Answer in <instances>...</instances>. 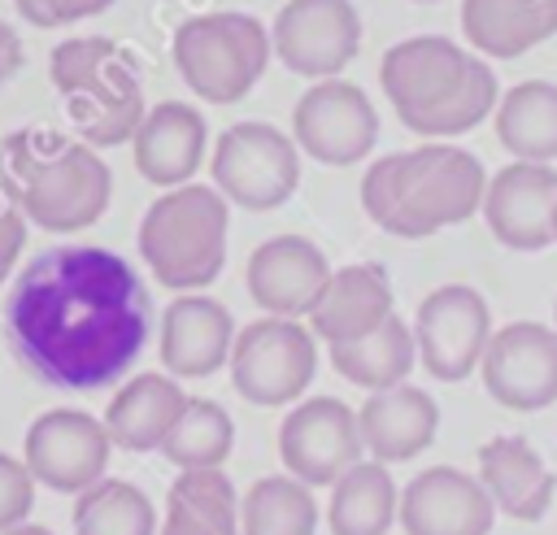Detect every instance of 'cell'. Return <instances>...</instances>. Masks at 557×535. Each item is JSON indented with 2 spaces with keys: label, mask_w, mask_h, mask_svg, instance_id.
Listing matches in <instances>:
<instances>
[{
  "label": "cell",
  "mask_w": 557,
  "mask_h": 535,
  "mask_svg": "<svg viewBox=\"0 0 557 535\" xmlns=\"http://www.w3.org/2000/svg\"><path fill=\"white\" fill-rule=\"evenodd\" d=\"M152 300L139 270L113 248L61 244L30 257L4 300L13 357L48 387L96 391L144 352Z\"/></svg>",
  "instance_id": "1"
},
{
  "label": "cell",
  "mask_w": 557,
  "mask_h": 535,
  "mask_svg": "<svg viewBox=\"0 0 557 535\" xmlns=\"http://www.w3.org/2000/svg\"><path fill=\"white\" fill-rule=\"evenodd\" d=\"M487 170L474 152L431 139L409 152L370 161L361 178L366 217L396 239H426L483 209Z\"/></svg>",
  "instance_id": "2"
},
{
  "label": "cell",
  "mask_w": 557,
  "mask_h": 535,
  "mask_svg": "<svg viewBox=\"0 0 557 535\" xmlns=\"http://www.w3.org/2000/svg\"><path fill=\"white\" fill-rule=\"evenodd\" d=\"M0 196L30 226L70 235L104 217L113 174L91 144L48 126H22L0 144Z\"/></svg>",
  "instance_id": "3"
},
{
  "label": "cell",
  "mask_w": 557,
  "mask_h": 535,
  "mask_svg": "<svg viewBox=\"0 0 557 535\" xmlns=\"http://www.w3.org/2000/svg\"><path fill=\"white\" fill-rule=\"evenodd\" d=\"M48 78L74 122L78 139L91 148L131 144L148 104L139 61L109 35H74L52 48Z\"/></svg>",
  "instance_id": "4"
},
{
  "label": "cell",
  "mask_w": 557,
  "mask_h": 535,
  "mask_svg": "<svg viewBox=\"0 0 557 535\" xmlns=\"http://www.w3.org/2000/svg\"><path fill=\"white\" fill-rule=\"evenodd\" d=\"M231 200L209 183H183L157 196L139 217V257L170 291H205L226 265Z\"/></svg>",
  "instance_id": "5"
},
{
  "label": "cell",
  "mask_w": 557,
  "mask_h": 535,
  "mask_svg": "<svg viewBox=\"0 0 557 535\" xmlns=\"http://www.w3.org/2000/svg\"><path fill=\"white\" fill-rule=\"evenodd\" d=\"M170 52L187 91H196L209 104H235L261 83L274 57V43L261 17L239 9H218V13L187 17L174 30Z\"/></svg>",
  "instance_id": "6"
},
{
  "label": "cell",
  "mask_w": 557,
  "mask_h": 535,
  "mask_svg": "<svg viewBox=\"0 0 557 535\" xmlns=\"http://www.w3.org/2000/svg\"><path fill=\"white\" fill-rule=\"evenodd\" d=\"M226 370H231V387L248 405L257 409L296 405L318 374V335L296 318L265 313L235 331Z\"/></svg>",
  "instance_id": "7"
},
{
  "label": "cell",
  "mask_w": 557,
  "mask_h": 535,
  "mask_svg": "<svg viewBox=\"0 0 557 535\" xmlns=\"http://www.w3.org/2000/svg\"><path fill=\"white\" fill-rule=\"evenodd\" d=\"M209 174L231 204L248 213H270L287 204L300 187V148L270 122H235L218 135L209 152Z\"/></svg>",
  "instance_id": "8"
},
{
  "label": "cell",
  "mask_w": 557,
  "mask_h": 535,
  "mask_svg": "<svg viewBox=\"0 0 557 535\" xmlns=\"http://www.w3.org/2000/svg\"><path fill=\"white\" fill-rule=\"evenodd\" d=\"M470 70H474V52H466L448 35H413L383 52L379 83L400 126H409L413 135H431V126L444 117L453 96L466 87Z\"/></svg>",
  "instance_id": "9"
},
{
  "label": "cell",
  "mask_w": 557,
  "mask_h": 535,
  "mask_svg": "<svg viewBox=\"0 0 557 535\" xmlns=\"http://www.w3.org/2000/svg\"><path fill=\"white\" fill-rule=\"evenodd\" d=\"M418 361L440 383H461L479 370L492 339V309L466 283H444L418 300L413 313Z\"/></svg>",
  "instance_id": "10"
},
{
  "label": "cell",
  "mask_w": 557,
  "mask_h": 535,
  "mask_svg": "<svg viewBox=\"0 0 557 535\" xmlns=\"http://www.w3.org/2000/svg\"><path fill=\"white\" fill-rule=\"evenodd\" d=\"M292 139L318 165H357L379 144L374 100L348 78H322L296 100Z\"/></svg>",
  "instance_id": "11"
},
{
  "label": "cell",
  "mask_w": 557,
  "mask_h": 535,
  "mask_svg": "<svg viewBox=\"0 0 557 535\" xmlns=\"http://www.w3.org/2000/svg\"><path fill=\"white\" fill-rule=\"evenodd\" d=\"M109 457H113V439L104 422L91 418L87 409H48L26 426L22 439V461L35 474V483L61 496H78L91 483H100Z\"/></svg>",
  "instance_id": "12"
},
{
  "label": "cell",
  "mask_w": 557,
  "mask_h": 535,
  "mask_svg": "<svg viewBox=\"0 0 557 535\" xmlns=\"http://www.w3.org/2000/svg\"><path fill=\"white\" fill-rule=\"evenodd\" d=\"M278 457L287 474L305 487H331L366 457L357 409H348L339 396H313L292 405L278 426Z\"/></svg>",
  "instance_id": "13"
},
{
  "label": "cell",
  "mask_w": 557,
  "mask_h": 535,
  "mask_svg": "<svg viewBox=\"0 0 557 535\" xmlns=\"http://www.w3.org/2000/svg\"><path fill=\"white\" fill-rule=\"evenodd\" d=\"M274 57L300 78H339L361 48V17L352 0H287L270 26Z\"/></svg>",
  "instance_id": "14"
},
{
  "label": "cell",
  "mask_w": 557,
  "mask_h": 535,
  "mask_svg": "<svg viewBox=\"0 0 557 535\" xmlns=\"http://www.w3.org/2000/svg\"><path fill=\"white\" fill-rule=\"evenodd\" d=\"M479 378L483 391L513 413L548 409L557 400V331L544 322H509L492 331Z\"/></svg>",
  "instance_id": "15"
},
{
  "label": "cell",
  "mask_w": 557,
  "mask_h": 535,
  "mask_svg": "<svg viewBox=\"0 0 557 535\" xmlns=\"http://www.w3.org/2000/svg\"><path fill=\"white\" fill-rule=\"evenodd\" d=\"M553 209H557V170L544 161H509L487 178L483 222L496 244L513 252H540L553 244Z\"/></svg>",
  "instance_id": "16"
},
{
  "label": "cell",
  "mask_w": 557,
  "mask_h": 535,
  "mask_svg": "<svg viewBox=\"0 0 557 535\" xmlns=\"http://www.w3.org/2000/svg\"><path fill=\"white\" fill-rule=\"evenodd\" d=\"M248 296L270 318H309L331 283V261L309 235H274L252 248L244 265Z\"/></svg>",
  "instance_id": "17"
},
{
  "label": "cell",
  "mask_w": 557,
  "mask_h": 535,
  "mask_svg": "<svg viewBox=\"0 0 557 535\" xmlns=\"http://www.w3.org/2000/svg\"><path fill=\"white\" fill-rule=\"evenodd\" d=\"M396 522L405 526V535H487L496 522V505L479 474L431 465L405 483Z\"/></svg>",
  "instance_id": "18"
},
{
  "label": "cell",
  "mask_w": 557,
  "mask_h": 535,
  "mask_svg": "<svg viewBox=\"0 0 557 535\" xmlns=\"http://www.w3.org/2000/svg\"><path fill=\"white\" fill-rule=\"evenodd\" d=\"M235 318L205 291H183L161 313V365L174 378H209L231 361Z\"/></svg>",
  "instance_id": "19"
},
{
  "label": "cell",
  "mask_w": 557,
  "mask_h": 535,
  "mask_svg": "<svg viewBox=\"0 0 557 535\" xmlns=\"http://www.w3.org/2000/svg\"><path fill=\"white\" fill-rule=\"evenodd\" d=\"M209 148V126L205 113L187 100H161L144 113L131 152H135V170L152 183V187H183L191 183V174L200 170Z\"/></svg>",
  "instance_id": "20"
},
{
  "label": "cell",
  "mask_w": 557,
  "mask_h": 535,
  "mask_svg": "<svg viewBox=\"0 0 557 535\" xmlns=\"http://www.w3.org/2000/svg\"><path fill=\"white\" fill-rule=\"evenodd\" d=\"M392 304H396V291L387 270L379 261H357V265L331 270V283L309 313V331L326 344H352L379 331L396 313Z\"/></svg>",
  "instance_id": "21"
},
{
  "label": "cell",
  "mask_w": 557,
  "mask_h": 535,
  "mask_svg": "<svg viewBox=\"0 0 557 535\" xmlns=\"http://www.w3.org/2000/svg\"><path fill=\"white\" fill-rule=\"evenodd\" d=\"M357 426H361V444L370 461L396 465V461L418 457L435 439L440 405L431 400V391L413 383H396V387L370 391V400L357 409Z\"/></svg>",
  "instance_id": "22"
},
{
  "label": "cell",
  "mask_w": 557,
  "mask_h": 535,
  "mask_svg": "<svg viewBox=\"0 0 557 535\" xmlns=\"http://www.w3.org/2000/svg\"><path fill=\"white\" fill-rule=\"evenodd\" d=\"M187 405V391L178 387L174 374H161V370H144V374H131L109 409H104V431L113 439V448H126V452H161L170 426L178 422Z\"/></svg>",
  "instance_id": "23"
},
{
  "label": "cell",
  "mask_w": 557,
  "mask_h": 535,
  "mask_svg": "<svg viewBox=\"0 0 557 535\" xmlns=\"http://www.w3.org/2000/svg\"><path fill=\"white\" fill-rule=\"evenodd\" d=\"M479 483L487 487L496 513L518 522H540L553 505V470L522 435H496L479 448Z\"/></svg>",
  "instance_id": "24"
},
{
  "label": "cell",
  "mask_w": 557,
  "mask_h": 535,
  "mask_svg": "<svg viewBox=\"0 0 557 535\" xmlns=\"http://www.w3.org/2000/svg\"><path fill=\"white\" fill-rule=\"evenodd\" d=\"M461 35L487 61H513L557 35V0H461Z\"/></svg>",
  "instance_id": "25"
},
{
  "label": "cell",
  "mask_w": 557,
  "mask_h": 535,
  "mask_svg": "<svg viewBox=\"0 0 557 535\" xmlns=\"http://www.w3.org/2000/svg\"><path fill=\"white\" fill-rule=\"evenodd\" d=\"M496 139L513 161H557V83L522 78L496 100Z\"/></svg>",
  "instance_id": "26"
},
{
  "label": "cell",
  "mask_w": 557,
  "mask_h": 535,
  "mask_svg": "<svg viewBox=\"0 0 557 535\" xmlns=\"http://www.w3.org/2000/svg\"><path fill=\"white\" fill-rule=\"evenodd\" d=\"M161 535H239V492L222 470H178Z\"/></svg>",
  "instance_id": "27"
},
{
  "label": "cell",
  "mask_w": 557,
  "mask_h": 535,
  "mask_svg": "<svg viewBox=\"0 0 557 535\" xmlns=\"http://www.w3.org/2000/svg\"><path fill=\"white\" fill-rule=\"evenodd\" d=\"M400 509V492L383 461H357L331 483L326 526L331 535H387Z\"/></svg>",
  "instance_id": "28"
},
{
  "label": "cell",
  "mask_w": 557,
  "mask_h": 535,
  "mask_svg": "<svg viewBox=\"0 0 557 535\" xmlns=\"http://www.w3.org/2000/svg\"><path fill=\"white\" fill-rule=\"evenodd\" d=\"M413 361H418L413 326L400 322L396 313H392L379 331H370L366 339L331 344V365H335L348 383H357V387H366V391H383V387L405 383L409 370H413Z\"/></svg>",
  "instance_id": "29"
},
{
  "label": "cell",
  "mask_w": 557,
  "mask_h": 535,
  "mask_svg": "<svg viewBox=\"0 0 557 535\" xmlns=\"http://www.w3.org/2000/svg\"><path fill=\"white\" fill-rule=\"evenodd\" d=\"M318 500L292 474H265L239 496V535H313Z\"/></svg>",
  "instance_id": "30"
},
{
  "label": "cell",
  "mask_w": 557,
  "mask_h": 535,
  "mask_svg": "<svg viewBox=\"0 0 557 535\" xmlns=\"http://www.w3.org/2000/svg\"><path fill=\"white\" fill-rule=\"evenodd\" d=\"M235 448V422L218 400L187 396L178 422L170 426L161 457L178 470H222V461Z\"/></svg>",
  "instance_id": "31"
},
{
  "label": "cell",
  "mask_w": 557,
  "mask_h": 535,
  "mask_svg": "<svg viewBox=\"0 0 557 535\" xmlns=\"http://www.w3.org/2000/svg\"><path fill=\"white\" fill-rule=\"evenodd\" d=\"M74 535H157V509L144 487L104 474L74 496Z\"/></svg>",
  "instance_id": "32"
},
{
  "label": "cell",
  "mask_w": 557,
  "mask_h": 535,
  "mask_svg": "<svg viewBox=\"0 0 557 535\" xmlns=\"http://www.w3.org/2000/svg\"><path fill=\"white\" fill-rule=\"evenodd\" d=\"M35 509V474L13 452H0V535L22 526Z\"/></svg>",
  "instance_id": "33"
},
{
  "label": "cell",
  "mask_w": 557,
  "mask_h": 535,
  "mask_svg": "<svg viewBox=\"0 0 557 535\" xmlns=\"http://www.w3.org/2000/svg\"><path fill=\"white\" fill-rule=\"evenodd\" d=\"M17 4V17L30 22V26H70V22H83V17H96L104 13L113 0H13Z\"/></svg>",
  "instance_id": "34"
},
{
  "label": "cell",
  "mask_w": 557,
  "mask_h": 535,
  "mask_svg": "<svg viewBox=\"0 0 557 535\" xmlns=\"http://www.w3.org/2000/svg\"><path fill=\"white\" fill-rule=\"evenodd\" d=\"M26 217H22V209H13L4 196H0V287L9 283V274H13V265H17V257H22V248H26Z\"/></svg>",
  "instance_id": "35"
},
{
  "label": "cell",
  "mask_w": 557,
  "mask_h": 535,
  "mask_svg": "<svg viewBox=\"0 0 557 535\" xmlns=\"http://www.w3.org/2000/svg\"><path fill=\"white\" fill-rule=\"evenodd\" d=\"M26 65V48H22V35L13 22H0V87Z\"/></svg>",
  "instance_id": "36"
},
{
  "label": "cell",
  "mask_w": 557,
  "mask_h": 535,
  "mask_svg": "<svg viewBox=\"0 0 557 535\" xmlns=\"http://www.w3.org/2000/svg\"><path fill=\"white\" fill-rule=\"evenodd\" d=\"M4 535H52L48 526H35V522H22V526H13V531H4Z\"/></svg>",
  "instance_id": "37"
},
{
  "label": "cell",
  "mask_w": 557,
  "mask_h": 535,
  "mask_svg": "<svg viewBox=\"0 0 557 535\" xmlns=\"http://www.w3.org/2000/svg\"><path fill=\"white\" fill-rule=\"evenodd\" d=\"M553 244H557V209H553Z\"/></svg>",
  "instance_id": "38"
},
{
  "label": "cell",
  "mask_w": 557,
  "mask_h": 535,
  "mask_svg": "<svg viewBox=\"0 0 557 535\" xmlns=\"http://www.w3.org/2000/svg\"><path fill=\"white\" fill-rule=\"evenodd\" d=\"M553 331H557V300H553Z\"/></svg>",
  "instance_id": "39"
},
{
  "label": "cell",
  "mask_w": 557,
  "mask_h": 535,
  "mask_svg": "<svg viewBox=\"0 0 557 535\" xmlns=\"http://www.w3.org/2000/svg\"><path fill=\"white\" fill-rule=\"evenodd\" d=\"M418 4H435V0H418Z\"/></svg>",
  "instance_id": "40"
}]
</instances>
